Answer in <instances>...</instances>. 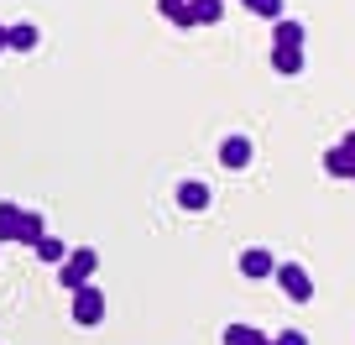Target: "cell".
Listing matches in <instances>:
<instances>
[{"instance_id": "obj_8", "label": "cell", "mask_w": 355, "mask_h": 345, "mask_svg": "<svg viewBox=\"0 0 355 345\" xmlns=\"http://www.w3.org/2000/svg\"><path fill=\"white\" fill-rule=\"evenodd\" d=\"M272 47H303V22H293V16L272 22Z\"/></svg>"}, {"instance_id": "obj_16", "label": "cell", "mask_w": 355, "mask_h": 345, "mask_svg": "<svg viewBox=\"0 0 355 345\" xmlns=\"http://www.w3.org/2000/svg\"><path fill=\"white\" fill-rule=\"evenodd\" d=\"M32 251H37V256H42V262H58V267H63V256H68V246H63V241H58V235H42V241H37V246H32Z\"/></svg>"}, {"instance_id": "obj_5", "label": "cell", "mask_w": 355, "mask_h": 345, "mask_svg": "<svg viewBox=\"0 0 355 345\" xmlns=\"http://www.w3.org/2000/svg\"><path fill=\"white\" fill-rule=\"evenodd\" d=\"M324 173H334V178H355V136H345L340 146L324 152Z\"/></svg>"}, {"instance_id": "obj_17", "label": "cell", "mask_w": 355, "mask_h": 345, "mask_svg": "<svg viewBox=\"0 0 355 345\" xmlns=\"http://www.w3.org/2000/svg\"><path fill=\"white\" fill-rule=\"evenodd\" d=\"M251 16H261V22H282V0H241Z\"/></svg>"}, {"instance_id": "obj_4", "label": "cell", "mask_w": 355, "mask_h": 345, "mask_svg": "<svg viewBox=\"0 0 355 345\" xmlns=\"http://www.w3.org/2000/svg\"><path fill=\"white\" fill-rule=\"evenodd\" d=\"M73 319L78 324H100L105 319V293L100 288H73Z\"/></svg>"}, {"instance_id": "obj_7", "label": "cell", "mask_w": 355, "mask_h": 345, "mask_svg": "<svg viewBox=\"0 0 355 345\" xmlns=\"http://www.w3.org/2000/svg\"><path fill=\"white\" fill-rule=\"evenodd\" d=\"M220 162L230 167V173H235V167H245V162H251V142H245V136H225V146H220Z\"/></svg>"}, {"instance_id": "obj_20", "label": "cell", "mask_w": 355, "mask_h": 345, "mask_svg": "<svg viewBox=\"0 0 355 345\" xmlns=\"http://www.w3.org/2000/svg\"><path fill=\"white\" fill-rule=\"evenodd\" d=\"M350 136H355V131H350Z\"/></svg>"}, {"instance_id": "obj_18", "label": "cell", "mask_w": 355, "mask_h": 345, "mask_svg": "<svg viewBox=\"0 0 355 345\" xmlns=\"http://www.w3.org/2000/svg\"><path fill=\"white\" fill-rule=\"evenodd\" d=\"M272 345H309V335L303 330H282V335H272Z\"/></svg>"}, {"instance_id": "obj_14", "label": "cell", "mask_w": 355, "mask_h": 345, "mask_svg": "<svg viewBox=\"0 0 355 345\" xmlns=\"http://www.w3.org/2000/svg\"><path fill=\"white\" fill-rule=\"evenodd\" d=\"M42 235H47L42 214H37V210H26V214H21V235H16V241H21V246H37Z\"/></svg>"}, {"instance_id": "obj_15", "label": "cell", "mask_w": 355, "mask_h": 345, "mask_svg": "<svg viewBox=\"0 0 355 345\" xmlns=\"http://www.w3.org/2000/svg\"><path fill=\"white\" fill-rule=\"evenodd\" d=\"M225 16V0H193V22L199 26H214Z\"/></svg>"}, {"instance_id": "obj_19", "label": "cell", "mask_w": 355, "mask_h": 345, "mask_svg": "<svg viewBox=\"0 0 355 345\" xmlns=\"http://www.w3.org/2000/svg\"><path fill=\"white\" fill-rule=\"evenodd\" d=\"M6 47H11V37H6V26H0V53H6Z\"/></svg>"}, {"instance_id": "obj_1", "label": "cell", "mask_w": 355, "mask_h": 345, "mask_svg": "<svg viewBox=\"0 0 355 345\" xmlns=\"http://www.w3.org/2000/svg\"><path fill=\"white\" fill-rule=\"evenodd\" d=\"M94 267H100V251H94V246H78V251H68V256H63V267H58V283H63L68 293H73V288H89Z\"/></svg>"}, {"instance_id": "obj_2", "label": "cell", "mask_w": 355, "mask_h": 345, "mask_svg": "<svg viewBox=\"0 0 355 345\" xmlns=\"http://www.w3.org/2000/svg\"><path fill=\"white\" fill-rule=\"evenodd\" d=\"M277 283H282V293H288L293 303L313 298V278H309V267H298V262H277Z\"/></svg>"}, {"instance_id": "obj_3", "label": "cell", "mask_w": 355, "mask_h": 345, "mask_svg": "<svg viewBox=\"0 0 355 345\" xmlns=\"http://www.w3.org/2000/svg\"><path fill=\"white\" fill-rule=\"evenodd\" d=\"M235 267H241V278H277V256L266 251V246H245Z\"/></svg>"}, {"instance_id": "obj_13", "label": "cell", "mask_w": 355, "mask_h": 345, "mask_svg": "<svg viewBox=\"0 0 355 345\" xmlns=\"http://www.w3.org/2000/svg\"><path fill=\"white\" fill-rule=\"evenodd\" d=\"M6 37H11V53H32V47H37V26H32V22L6 26Z\"/></svg>"}, {"instance_id": "obj_10", "label": "cell", "mask_w": 355, "mask_h": 345, "mask_svg": "<svg viewBox=\"0 0 355 345\" xmlns=\"http://www.w3.org/2000/svg\"><path fill=\"white\" fill-rule=\"evenodd\" d=\"M225 345H272V335H261L256 324H230V330H225Z\"/></svg>"}, {"instance_id": "obj_6", "label": "cell", "mask_w": 355, "mask_h": 345, "mask_svg": "<svg viewBox=\"0 0 355 345\" xmlns=\"http://www.w3.org/2000/svg\"><path fill=\"white\" fill-rule=\"evenodd\" d=\"M178 210H209V183H199V178H183L178 183Z\"/></svg>"}, {"instance_id": "obj_12", "label": "cell", "mask_w": 355, "mask_h": 345, "mask_svg": "<svg viewBox=\"0 0 355 345\" xmlns=\"http://www.w3.org/2000/svg\"><path fill=\"white\" fill-rule=\"evenodd\" d=\"M272 68L277 74H303V47H272Z\"/></svg>"}, {"instance_id": "obj_9", "label": "cell", "mask_w": 355, "mask_h": 345, "mask_svg": "<svg viewBox=\"0 0 355 345\" xmlns=\"http://www.w3.org/2000/svg\"><path fill=\"white\" fill-rule=\"evenodd\" d=\"M157 11H162L173 26H199L193 22V0H157Z\"/></svg>"}, {"instance_id": "obj_11", "label": "cell", "mask_w": 355, "mask_h": 345, "mask_svg": "<svg viewBox=\"0 0 355 345\" xmlns=\"http://www.w3.org/2000/svg\"><path fill=\"white\" fill-rule=\"evenodd\" d=\"M21 204H6L0 199V241H16V235H21Z\"/></svg>"}]
</instances>
